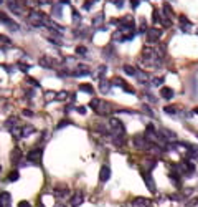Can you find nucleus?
Masks as SVG:
<instances>
[{"label":"nucleus","instance_id":"nucleus-1","mask_svg":"<svg viewBox=\"0 0 198 207\" xmlns=\"http://www.w3.org/2000/svg\"><path fill=\"white\" fill-rule=\"evenodd\" d=\"M142 63L149 68H160L162 58L157 55V51L154 48H144L142 51Z\"/></svg>","mask_w":198,"mask_h":207},{"label":"nucleus","instance_id":"nucleus-2","mask_svg":"<svg viewBox=\"0 0 198 207\" xmlns=\"http://www.w3.org/2000/svg\"><path fill=\"white\" fill-rule=\"evenodd\" d=\"M89 106L96 111V114H101V116H106V114H109L111 111H112V108H111L109 103H107V101H104V100H99V98H94V100H91Z\"/></svg>","mask_w":198,"mask_h":207},{"label":"nucleus","instance_id":"nucleus-3","mask_svg":"<svg viewBox=\"0 0 198 207\" xmlns=\"http://www.w3.org/2000/svg\"><path fill=\"white\" fill-rule=\"evenodd\" d=\"M46 18V15L42 13V12H38V10H32L30 15H28V23H30L32 27H43V22Z\"/></svg>","mask_w":198,"mask_h":207},{"label":"nucleus","instance_id":"nucleus-4","mask_svg":"<svg viewBox=\"0 0 198 207\" xmlns=\"http://www.w3.org/2000/svg\"><path fill=\"white\" fill-rule=\"evenodd\" d=\"M132 142H134V146H136L139 151H147V149H150V141L145 136H142V134H134L132 136Z\"/></svg>","mask_w":198,"mask_h":207},{"label":"nucleus","instance_id":"nucleus-5","mask_svg":"<svg viewBox=\"0 0 198 207\" xmlns=\"http://www.w3.org/2000/svg\"><path fill=\"white\" fill-rule=\"evenodd\" d=\"M109 126H111V131H112V136H124L126 128H124V124H122L121 119L111 118L109 119Z\"/></svg>","mask_w":198,"mask_h":207},{"label":"nucleus","instance_id":"nucleus-6","mask_svg":"<svg viewBox=\"0 0 198 207\" xmlns=\"http://www.w3.org/2000/svg\"><path fill=\"white\" fill-rule=\"evenodd\" d=\"M42 156H43V149L37 147V149H33V151H30L27 154V161L32 163V164H40L42 163Z\"/></svg>","mask_w":198,"mask_h":207},{"label":"nucleus","instance_id":"nucleus-7","mask_svg":"<svg viewBox=\"0 0 198 207\" xmlns=\"http://www.w3.org/2000/svg\"><path fill=\"white\" fill-rule=\"evenodd\" d=\"M160 35H162V30H159V28H149L145 42H147L149 45L150 43H157V42H159V38H160Z\"/></svg>","mask_w":198,"mask_h":207},{"label":"nucleus","instance_id":"nucleus-8","mask_svg":"<svg viewBox=\"0 0 198 207\" xmlns=\"http://www.w3.org/2000/svg\"><path fill=\"white\" fill-rule=\"evenodd\" d=\"M142 177H144L145 184H147V189H149V191H150V192H155V191H157L155 181H154V177L150 176V172H149V171H144V172H142Z\"/></svg>","mask_w":198,"mask_h":207},{"label":"nucleus","instance_id":"nucleus-9","mask_svg":"<svg viewBox=\"0 0 198 207\" xmlns=\"http://www.w3.org/2000/svg\"><path fill=\"white\" fill-rule=\"evenodd\" d=\"M38 65L43 66V68H48V70H51V68H55L58 65V61L53 60V58H50V56H42V58L38 60Z\"/></svg>","mask_w":198,"mask_h":207},{"label":"nucleus","instance_id":"nucleus-10","mask_svg":"<svg viewBox=\"0 0 198 207\" xmlns=\"http://www.w3.org/2000/svg\"><path fill=\"white\" fill-rule=\"evenodd\" d=\"M0 22H3V23L7 25L12 32H17V30H18V25H17V23L10 18L8 15H5V13H2V12H0Z\"/></svg>","mask_w":198,"mask_h":207},{"label":"nucleus","instance_id":"nucleus-11","mask_svg":"<svg viewBox=\"0 0 198 207\" xmlns=\"http://www.w3.org/2000/svg\"><path fill=\"white\" fill-rule=\"evenodd\" d=\"M111 85H112V86H121L122 90H124V91H127V93H131V95H134V93H136V91H134V90L131 88V86L127 85V83L124 81V80H121V78H114L112 81H111Z\"/></svg>","mask_w":198,"mask_h":207},{"label":"nucleus","instance_id":"nucleus-12","mask_svg":"<svg viewBox=\"0 0 198 207\" xmlns=\"http://www.w3.org/2000/svg\"><path fill=\"white\" fill-rule=\"evenodd\" d=\"M88 73H89V68L83 65V63H79V65H76V70L73 71V76H86Z\"/></svg>","mask_w":198,"mask_h":207},{"label":"nucleus","instance_id":"nucleus-13","mask_svg":"<svg viewBox=\"0 0 198 207\" xmlns=\"http://www.w3.org/2000/svg\"><path fill=\"white\" fill-rule=\"evenodd\" d=\"M84 202V194L81 192V191H78L76 194L71 197V207H78V205H81Z\"/></svg>","mask_w":198,"mask_h":207},{"label":"nucleus","instance_id":"nucleus-14","mask_svg":"<svg viewBox=\"0 0 198 207\" xmlns=\"http://www.w3.org/2000/svg\"><path fill=\"white\" fill-rule=\"evenodd\" d=\"M109 177H111V169H109V166H102L101 171H99V181H101V182H107Z\"/></svg>","mask_w":198,"mask_h":207},{"label":"nucleus","instance_id":"nucleus-15","mask_svg":"<svg viewBox=\"0 0 198 207\" xmlns=\"http://www.w3.org/2000/svg\"><path fill=\"white\" fill-rule=\"evenodd\" d=\"M136 78H137V81L141 83V85H147V83L150 81V80H149L150 76H149V75L145 73L144 70H137V71H136Z\"/></svg>","mask_w":198,"mask_h":207},{"label":"nucleus","instance_id":"nucleus-16","mask_svg":"<svg viewBox=\"0 0 198 207\" xmlns=\"http://www.w3.org/2000/svg\"><path fill=\"white\" fill-rule=\"evenodd\" d=\"M180 169H183V172L187 176H191V174H195V166L190 163V161H185V163L180 164Z\"/></svg>","mask_w":198,"mask_h":207},{"label":"nucleus","instance_id":"nucleus-17","mask_svg":"<svg viewBox=\"0 0 198 207\" xmlns=\"http://www.w3.org/2000/svg\"><path fill=\"white\" fill-rule=\"evenodd\" d=\"M134 205L136 207H150L152 205V200L147 197H136L134 199Z\"/></svg>","mask_w":198,"mask_h":207},{"label":"nucleus","instance_id":"nucleus-18","mask_svg":"<svg viewBox=\"0 0 198 207\" xmlns=\"http://www.w3.org/2000/svg\"><path fill=\"white\" fill-rule=\"evenodd\" d=\"M12 205V195L8 192L0 194V207H10Z\"/></svg>","mask_w":198,"mask_h":207},{"label":"nucleus","instance_id":"nucleus-19","mask_svg":"<svg viewBox=\"0 0 198 207\" xmlns=\"http://www.w3.org/2000/svg\"><path fill=\"white\" fill-rule=\"evenodd\" d=\"M178 22H180V28H182L183 32H190L191 30V22H188L187 17H178Z\"/></svg>","mask_w":198,"mask_h":207},{"label":"nucleus","instance_id":"nucleus-20","mask_svg":"<svg viewBox=\"0 0 198 207\" xmlns=\"http://www.w3.org/2000/svg\"><path fill=\"white\" fill-rule=\"evenodd\" d=\"M111 81H107L106 78L104 80H99V91H101V93H109L111 91Z\"/></svg>","mask_w":198,"mask_h":207},{"label":"nucleus","instance_id":"nucleus-21","mask_svg":"<svg viewBox=\"0 0 198 207\" xmlns=\"http://www.w3.org/2000/svg\"><path fill=\"white\" fill-rule=\"evenodd\" d=\"M160 96L165 98V100H172L173 96H175V93H173L172 88H168V86H164V88L160 90Z\"/></svg>","mask_w":198,"mask_h":207},{"label":"nucleus","instance_id":"nucleus-22","mask_svg":"<svg viewBox=\"0 0 198 207\" xmlns=\"http://www.w3.org/2000/svg\"><path fill=\"white\" fill-rule=\"evenodd\" d=\"M160 134H162V137H164V139H172V141L177 139V134L173 133L172 129H168V128H164V129L160 131Z\"/></svg>","mask_w":198,"mask_h":207},{"label":"nucleus","instance_id":"nucleus-23","mask_svg":"<svg viewBox=\"0 0 198 207\" xmlns=\"http://www.w3.org/2000/svg\"><path fill=\"white\" fill-rule=\"evenodd\" d=\"M17 124H18V119H17L15 116H12V118H8L7 121H5V128H7V129L10 131V129H13Z\"/></svg>","mask_w":198,"mask_h":207},{"label":"nucleus","instance_id":"nucleus-24","mask_svg":"<svg viewBox=\"0 0 198 207\" xmlns=\"http://www.w3.org/2000/svg\"><path fill=\"white\" fill-rule=\"evenodd\" d=\"M20 159H22V151H20L18 147H15L13 151H12V163H13V164H17Z\"/></svg>","mask_w":198,"mask_h":207},{"label":"nucleus","instance_id":"nucleus-25","mask_svg":"<svg viewBox=\"0 0 198 207\" xmlns=\"http://www.w3.org/2000/svg\"><path fill=\"white\" fill-rule=\"evenodd\" d=\"M33 133H35V128H33V126H30V124H27V126H23V128H22V137H27V136H30Z\"/></svg>","mask_w":198,"mask_h":207},{"label":"nucleus","instance_id":"nucleus-26","mask_svg":"<svg viewBox=\"0 0 198 207\" xmlns=\"http://www.w3.org/2000/svg\"><path fill=\"white\" fill-rule=\"evenodd\" d=\"M112 40H114V42H124V40H126L124 32H122V30H116L112 33Z\"/></svg>","mask_w":198,"mask_h":207},{"label":"nucleus","instance_id":"nucleus-27","mask_svg":"<svg viewBox=\"0 0 198 207\" xmlns=\"http://www.w3.org/2000/svg\"><path fill=\"white\" fill-rule=\"evenodd\" d=\"M8 8L13 12L15 15H22V7L17 2H12V3H8Z\"/></svg>","mask_w":198,"mask_h":207},{"label":"nucleus","instance_id":"nucleus-28","mask_svg":"<svg viewBox=\"0 0 198 207\" xmlns=\"http://www.w3.org/2000/svg\"><path fill=\"white\" fill-rule=\"evenodd\" d=\"M79 90L84 91V93H94V88H92V85H89V83H81Z\"/></svg>","mask_w":198,"mask_h":207},{"label":"nucleus","instance_id":"nucleus-29","mask_svg":"<svg viewBox=\"0 0 198 207\" xmlns=\"http://www.w3.org/2000/svg\"><path fill=\"white\" fill-rule=\"evenodd\" d=\"M144 171H152V168L155 166V159H152V158H149V159H145L144 161Z\"/></svg>","mask_w":198,"mask_h":207},{"label":"nucleus","instance_id":"nucleus-30","mask_svg":"<svg viewBox=\"0 0 198 207\" xmlns=\"http://www.w3.org/2000/svg\"><path fill=\"white\" fill-rule=\"evenodd\" d=\"M122 70H124V73L126 75H129V76H136V68H134V66H131V65H124V66H122Z\"/></svg>","mask_w":198,"mask_h":207},{"label":"nucleus","instance_id":"nucleus-31","mask_svg":"<svg viewBox=\"0 0 198 207\" xmlns=\"http://www.w3.org/2000/svg\"><path fill=\"white\" fill-rule=\"evenodd\" d=\"M164 111L167 113V114H178V106H173V105H170V106H165L164 108Z\"/></svg>","mask_w":198,"mask_h":207},{"label":"nucleus","instance_id":"nucleus-32","mask_svg":"<svg viewBox=\"0 0 198 207\" xmlns=\"http://www.w3.org/2000/svg\"><path fill=\"white\" fill-rule=\"evenodd\" d=\"M55 195H56V197H68V189L66 187H58L56 189V191H55Z\"/></svg>","mask_w":198,"mask_h":207},{"label":"nucleus","instance_id":"nucleus-33","mask_svg":"<svg viewBox=\"0 0 198 207\" xmlns=\"http://www.w3.org/2000/svg\"><path fill=\"white\" fill-rule=\"evenodd\" d=\"M48 42L55 43V45H61V37L60 35H55V33H51V35L48 37Z\"/></svg>","mask_w":198,"mask_h":207},{"label":"nucleus","instance_id":"nucleus-34","mask_svg":"<svg viewBox=\"0 0 198 207\" xmlns=\"http://www.w3.org/2000/svg\"><path fill=\"white\" fill-rule=\"evenodd\" d=\"M112 142H114V146H122L124 144V136H112Z\"/></svg>","mask_w":198,"mask_h":207},{"label":"nucleus","instance_id":"nucleus-35","mask_svg":"<svg viewBox=\"0 0 198 207\" xmlns=\"http://www.w3.org/2000/svg\"><path fill=\"white\" fill-rule=\"evenodd\" d=\"M71 17H73L74 23H76V25H79V22H81V17H79V12H78L76 8H73V10H71Z\"/></svg>","mask_w":198,"mask_h":207},{"label":"nucleus","instance_id":"nucleus-36","mask_svg":"<svg viewBox=\"0 0 198 207\" xmlns=\"http://www.w3.org/2000/svg\"><path fill=\"white\" fill-rule=\"evenodd\" d=\"M164 81H165V78H160V76L150 80V83H152L154 86H162V85H164Z\"/></svg>","mask_w":198,"mask_h":207},{"label":"nucleus","instance_id":"nucleus-37","mask_svg":"<svg viewBox=\"0 0 198 207\" xmlns=\"http://www.w3.org/2000/svg\"><path fill=\"white\" fill-rule=\"evenodd\" d=\"M160 23H162V27H164V28H170V27H172V20L168 18V17L164 15V18L160 20Z\"/></svg>","mask_w":198,"mask_h":207},{"label":"nucleus","instance_id":"nucleus-38","mask_svg":"<svg viewBox=\"0 0 198 207\" xmlns=\"http://www.w3.org/2000/svg\"><path fill=\"white\" fill-rule=\"evenodd\" d=\"M102 20H104V15L102 13H99L94 17V20H92V25H101L102 23Z\"/></svg>","mask_w":198,"mask_h":207},{"label":"nucleus","instance_id":"nucleus-39","mask_svg":"<svg viewBox=\"0 0 198 207\" xmlns=\"http://www.w3.org/2000/svg\"><path fill=\"white\" fill-rule=\"evenodd\" d=\"M18 177H20V174H18V171H13V172H10V176H8V181H12V182H15V181H18Z\"/></svg>","mask_w":198,"mask_h":207},{"label":"nucleus","instance_id":"nucleus-40","mask_svg":"<svg viewBox=\"0 0 198 207\" xmlns=\"http://www.w3.org/2000/svg\"><path fill=\"white\" fill-rule=\"evenodd\" d=\"M104 73H106V66L102 65V66L97 70V80H104Z\"/></svg>","mask_w":198,"mask_h":207},{"label":"nucleus","instance_id":"nucleus-41","mask_svg":"<svg viewBox=\"0 0 198 207\" xmlns=\"http://www.w3.org/2000/svg\"><path fill=\"white\" fill-rule=\"evenodd\" d=\"M10 131H12V134H13V137H15V139H18V137H22V131H20L18 128H17V126H15L13 129H10Z\"/></svg>","mask_w":198,"mask_h":207},{"label":"nucleus","instance_id":"nucleus-42","mask_svg":"<svg viewBox=\"0 0 198 207\" xmlns=\"http://www.w3.org/2000/svg\"><path fill=\"white\" fill-rule=\"evenodd\" d=\"M164 15H167L168 18H170V15H172V8L168 3H164Z\"/></svg>","mask_w":198,"mask_h":207},{"label":"nucleus","instance_id":"nucleus-43","mask_svg":"<svg viewBox=\"0 0 198 207\" xmlns=\"http://www.w3.org/2000/svg\"><path fill=\"white\" fill-rule=\"evenodd\" d=\"M76 53L81 55V56H84L86 53H88V48H86V47H78V48H76Z\"/></svg>","mask_w":198,"mask_h":207},{"label":"nucleus","instance_id":"nucleus-44","mask_svg":"<svg viewBox=\"0 0 198 207\" xmlns=\"http://www.w3.org/2000/svg\"><path fill=\"white\" fill-rule=\"evenodd\" d=\"M69 123H71V121H69V119H63V121H61V123H58V126H56V129H61V128H65V126H68Z\"/></svg>","mask_w":198,"mask_h":207},{"label":"nucleus","instance_id":"nucleus-45","mask_svg":"<svg viewBox=\"0 0 198 207\" xmlns=\"http://www.w3.org/2000/svg\"><path fill=\"white\" fill-rule=\"evenodd\" d=\"M139 32L144 33V32H147V27H145V20L141 18V27H139Z\"/></svg>","mask_w":198,"mask_h":207},{"label":"nucleus","instance_id":"nucleus-46","mask_svg":"<svg viewBox=\"0 0 198 207\" xmlns=\"http://www.w3.org/2000/svg\"><path fill=\"white\" fill-rule=\"evenodd\" d=\"M152 17H154V23H157V25H159V23H160V17H159V12H157V10H154Z\"/></svg>","mask_w":198,"mask_h":207},{"label":"nucleus","instance_id":"nucleus-47","mask_svg":"<svg viewBox=\"0 0 198 207\" xmlns=\"http://www.w3.org/2000/svg\"><path fill=\"white\" fill-rule=\"evenodd\" d=\"M55 98H56V100H65V98H68V93H66V91H61V93L55 95Z\"/></svg>","mask_w":198,"mask_h":207},{"label":"nucleus","instance_id":"nucleus-48","mask_svg":"<svg viewBox=\"0 0 198 207\" xmlns=\"http://www.w3.org/2000/svg\"><path fill=\"white\" fill-rule=\"evenodd\" d=\"M18 68H20V70H22L23 73H27L28 70H30V66H28V65H25V63H18Z\"/></svg>","mask_w":198,"mask_h":207},{"label":"nucleus","instance_id":"nucleus-49","mask_svg":"<svg viewBox=\"0 0 198 207\" xmlns=\"http://www.w3.org/2000/svg\"><path fill=\"white\" fill-rule=\"evenodd\" d=\"M142 110H144L145 113H147V114H149V116H154V111H152V110H150V108H149L147 105H142Z\"/></svg>","mask_w":198,"mask_h":207},{"label":"nucleus","instance_id":"nucleus-50","mask_svg":"<svg viewBox=\"0 0 198 207\" xmlns=\"http://www.w3.org/2000/svg\"><path fill=\"white\" fill-rule=\"evenodd\" d=\"M145 98H147L150 103H157V98H155L154 95H150V93H145Z\"/></svg>","mask_w":198,"mask_h":207},{"label":"nucleus","instance_id":"nucleus-51","mask_svg":"<svg viewBox=\"0 0 198 207\" xmlns=\"http://www.w3.org/2000/svg\"><path fill=\"white\" fill-rule=\"evenodd\" d=\"M91 5H92L91 0H86V2L83 3V8H84V10H89V8H91Z\"/></svg>","mask_w":198,"mask_h":207},{"label":"nucleus","instance_id":"nucleus-52","mask_svg":"<svg viewBox=\"0 0 198 207\" xmlns=\"http://www.w3.org/2000/svg\"><path fill=\"white\" fill-rule=\"evenodd\" d=\"M18 207H32V204L27 202V200H20V202H18Z\"/></svg>","mask_w":198,"mask_h":207},{"label":"nucleus","instance_id":"nucleus-53","mask_svg":"<svg viewBox=\"0 0 198 207\" xmlns=\"http://www.w3.org/2000/svg\"><path fill=\"white\" fill-rule=\"evenodd\" d=\"M111 2H112L116 7H122V5H124V0H111Z\"/></svg>","mask_w":198,"mask_h":207},{"label":"nucleus","instance_id":"nucleus-54","mask_svg":"<svg viewBox=\"0 0 198 207\" xmlns=\"http://www.w3.org/2000/svg\"><path fill=\"white\" fill-rule=\"evenodd\" d=\"M53 12H55V17H61V7H55Z\"/></svg>","mask_w":198,"mask_h":207},{"label":"nucleus","instance_id":"nucleus-55","mask_svg":"<svg viewBox=\"0 0 198 207\" xmlns=\"http://www.w3.org/2000/svg\"><path fill=\"white\" fill-rule=\"evenodd\" d=\"M0 42H3V43H10V38H5L3 35H0Z\"/></svg>","mask_w":198,"mask_h":207},{"label":"nucleus","instance_id":"nucleus-56","mask_svg":"<svg viewBox=\"0 0 198 207\" xmlns=\"http://www.w3.org/2000/svg\"><path fill=\"white\" fill-rule=\"evenodd\" d=\"M23 114H25V116H33V111H28V110H23Z\"/></svg>","mask_w":198,"mask_h":207},{"label":"nucleus","instance_id":"nucleus-57","mask_svg":"<svg viewBox=\"0 0 198 207\" xmlns=\"http://www.w3.org/2000/svg\"><path fill=\"white\" fill-rule=\"evenodd\" d=\"M131 5H132V8H136L137 5H139V0H132V2H131Z\"/></svg>","mask_w":198,"mask_h":207},{"label":"nucleus","instance_id":"nucleus-58","mask_svg":"<svg viewBox=\"0 0 198 207\" xmlns=\"http://www.w3.org/2000/svg\"><path fill=\"white\" fill-rule=\"evenodd\" d=\"M78 111H79L81 114H84V113H86V108H78Z\"/></svg>","mask_w":198,"mask_h":207},{"label":"nucleus","instance_id":"nucleus-59","mask_svg":"<svg viewBox=\"0 0 198 207\" xmlns=\"http://www.w3.org/2000/svg\"><path fill=\"white\" fill-rule=\"evenodd\" d=\"M38 3H42V5L43 3H48V0H38Z\"/></svg>","mask_w":198,"mask_h":207},{"label":"nucleus","instance_id":"nucleus-60","mask_svg":"<svg viewBox=\"0 0 198 207\" xmlns=\"http://www.w3.org/2000/svg\"><path fill=\"white\" fill-rule=\"evenodd\" d=\"M193 113H196V114H198V108H195V110H193Z\"/></svg>","mask_w":198,"mask_h":207},{"label":"nucleus","instance_id":"nucleus-61","mask_svg":"<svg viewBox=\"0 0 198 207\" xmlns=\"http://www.w3.org/2000/svg\"><path fill=\"white\" fill-rule=\"evenodd\" d=\"M2 3H3V0H0V5H2Z\"/></svg>","mask_w":198,"mask_h":207},{"label":"nucleus","instance_id":"nucleus-62","mask_svg":"<svg viewBox=\"0 0 198 207\" xmlns=\"http://www.w3.org/2000/svg\"><path fill=\"white\" fill-rule=\"evenodd\" d=\"M38 207H45V205H42V204H40V205H38Z\"/></svg>","mask_w":198,"mask_h":207},{"label":"nucleus","instance_id":"nucleus-63","mask_svg":"<svg viewBox=\"0 0 198 207\" xmlns=\"http://www.w3.org/2000/svg\"><path fill=\"white\" fill-rule=\"evenodd\" d=\"M91 2H97V0H91Z\"/></svg>","mask_w":198,"mask_h":207},{"label":"nucleus","instance_id":"nucleus-64","mask_svg":"<svg viewBox=\"0 0 198 207\" xmlns=\"http://www.w3.org/2000/svg\"><path fill=\"white\" fill-rule=\"evenodd\" d=\"M196 136H198V134H196Z\"/></svg>","mask_w":198,"mask_h":207}]
</instances>
